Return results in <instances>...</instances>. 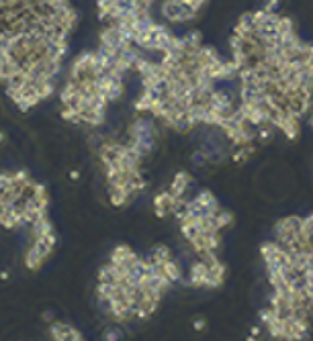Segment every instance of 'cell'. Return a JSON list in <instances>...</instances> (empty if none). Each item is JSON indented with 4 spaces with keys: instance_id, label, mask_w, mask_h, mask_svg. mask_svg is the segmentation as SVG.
<instances>
[{
    "instance_id": "28",
    "label": "cell",
    "mask_w": 313,
    "mask_h": 341,
    "mask_svg": "<svg viewBox=\"0 0 313 341\" xmlns=\"http://www.w3.org/2000/svg\"><path fill=\"white\" fill-rule=\"evenodd\" d=\"M203 327H205V319H197V321H195V329H197V331H201Z\"/></svg>"
},
{
    "instance_id": "17",
    "label": "cell",
    "mask_w": 313,
    "mask_h": 341,
    "mask_svg": "<svg viewBox=\"0 0 313 341\" xmlns=\"http://www.w3.org/2000/svg\"><path fill=\"white\" fill-rule=\"evenodd\" d=\"M215 221H217V227H219V231H221V229H227L231 223H234V215H231L229 211L219 209V213L215 215Z\"/></svg>"
},
{
    "instance_id": "31",
    "label": "cell",
    "mask_w": 313,
    "mask_h": 341,
    "mask_svg": "<svg viewBox=\"0 0 313 341\" xmlns=\"http://www.w3.org/2000/svg\"><path fill=\"white\" fill-rule=\"evenodd\" d=\"M309 125H311V129H313V115H311V119H309Z\"/></svg>"
},
{
    "instance_id": "1",
    "label": "cell",
    "mask_w": 313,
    "mask_h": 341,
    "mask_svg": "<svg viewBox=\"0 0 313 341\" xmlns=\"http://www.w3.org/2000/svg\"><path fill=\"white\" fill-rule=\"evenodd\" d=\"M174 204H176V196L170 192V190H164V192H160L154 196V207H156V215L160 219H164L168 213L174 211Z\"/></svg>"
},
{
    "instance_id": "10",
    "label": "cell",
    "mask_w": 313,
    "mask_h": 341,
    "mask_svg": "<svg viewBox=\"0 0 313 341\" xmlns=\"http://www.w3.org/2000/svg\"><path fill=\"white\" fill-rule=\"evenodd\" d=\"M166 260H170V249L166 248V245H156V248L152 249V255L147 257V262L156 264V266H162Z\"/></svg>"
},
{
    "instance_id": "16",
    "label": "cell",
    "mask_w": 313,
    "mask_h": 341,
    "mask_svg": "<svg viewBox=\"0 0 313 341\" xmlns=\"http://www.w3.org/2000/svg\"><path fill=\"white\" fill-rule=\"evenodd\" d=\"M33 248H35L39 253H41L43 257H47V255H51V251H53V248H56V245H51L45 237H35Z\"/></svg>"
},
{
    "instance_id": "19",
    "label": "cell",
    "mask_w": 313,
    "mask_h": 341,
    "mask_svg": "<svg viewBox=\"0 0 313 341\" xmlns=\"http://www.w3.org/2000/svg\"><path fill=\"white\" fill-rule=\"evenodd\" d=\"M190 159H193V163H195L197 168H203V166H207V163H209V161H207V154L203 152V149H201V152H195Z\"/></svg>"
},
{
    "instance_id": "22",
    "label": "cell",
    "mask_w": 313,
    "mask_h": 341,
    "mask_svg": "<svg viewBox=\"0 0 313 341\" xmlns=\"http://www.w3.org/2000/svg\"><path fill=\"white\" fill-rule=\"evenodd\" d=\"M205 2H207V0H184V4H186L188 8H193L195 12H199Z\"/></svg>"
},
{
    "instance_id": "21",
    "label": "cell",
    "mask_w": 313,
    "mask_h": 341,
    "mask_svg": "<svg viewBox=\"0 0 313 341\" xmlns=\"http://www.w3.org/2000/svg\"><path fill=\"white\" fill-rule=\"evenodd\" d=\"M12 180L19 182V184H27V182H29L31 178H29V174L21 170V172H15V174H12Z\"/></svg>"
},
{
    "instance_id": "30",
    "label": "cell",
    "mask_w": 313,
    "mask_h": 341,
    "mask_svg": "<svg viewBox=\"0 0 313 341\" xmlns=\"http://www.w3.org/2000/svg\"><path fill=\"white\" fill-rule=\"evenodd\" d=\"M4 139H6V135H4L2 131H0V143H4Z\"/></svg>"
},
{
    "instance_id": "27",
    "label": "cell",
    "mask_w": 313,
    "mask_h": 341,
    "mask_svg": "<svg viewBox=\"0 0 313 341\" xmlns=\"http://www.w3.org/2000/svg\"><path fill=\"white\" fill-rule=\"evenodd\" d=\"M121 337V331H104V339L108 341H117Z\"/></svg>"
},
{
    "instance_id": "6",
    "label": "cell",
    "mask_w": 313,
    "mask_h": 341,
    "mask_svg": "<svg viewBox=\"0 0 313 341\" xmlns=\"http://www.w3.org/2000/svg\"><path fill=\"white\" fill-rule=\"evenodd\" d=\"M188 184H190V176H188L186 172H178V174L174 176L172 184H170V192H172L176 198H180V196H184Z\"/></svg>"
},
{
    "instance_id": "26",
    "label": "cell",
    "mask_w": 313,
    "mask_h": 341,
    "mask_svg": "<svg viewBox=\"0 0 313 341\" xmlns=\"http://www.w3.org/2000/svg\"><path fill=\"white\" fill-rule=\"evenodd\" d=\"M154 2H156V0H139V6H141L143 10H149V12H152Z\"/></svg>"
},
{
    "instance_id": "15",
    "label": "cell",
    "mask_w": 313,
    "mask_h": 341,
    "mask_svg": "<svg viewBox=\"0 0 313 341\" xmlns=\"http://www.w3.org/2000/svg\"><path fill=\"white\" fill-rule=\"evenodd\" d=\"M35 86H37V92H39V96L43 98H49L53 90H56V84H53V80H43V82H35Z\"/></svg>"
},
{
    "instance_id": "29",
    "label": "cell",
    "mask_w": 313,
    "mask_h": 341,
    "mask_svg": "<svg viewBox=\"0 0 313 341\" xmlns=\"http://www.w3.org/2000/svg\"><path fill=\"white\" fill-rule=\"evenodd\" d=\"M70 178H72V180H78V178H80V174H78V172H74V170H72V172H70Z\"/></svg>"
},
{
    "instance_id": "11",
    "label": "cell",
    "mask_w": 313,
    "mask_h": 341,
    "mask_svg": "<svg viewBox=\"0 0 313 341\" xmlns=\"http://www.w3.org/2000/svg\"><path fill=\"white\" fill-rule=\"evenodd\" d=\"M43 260H45V257L39 253L35 248H31L29 251H27V255H25V266L29 270H39V268H41V264H43Z\"/></svg>"
},
{
    "instance_id": "14",
    "label": "cell",
    "mask_w": 313,
    "mask_h": 341,
    "mask_svg": "<svg viewBox=\"0 0 313 341\" xmlns=\"http://www.w3.org/2000/svg\"><path fill=\"white\" fill-rule=\"evenodd\" d=\"M27 82H29V74L27 72H17V74H12L8 80H6V88H12V90H21Z\"/></svg>"
},
{
    "instance_id": "7",
    "label": "cell",
    "mask_w": 313,
    "mask_h": 341,
    "mask_svg": "<svg viewBox=\"0 0 313 341\" xmlns=\"http://www.w3.org/2000/svg\"><path fill=\"white\" fill-rule=\"evenodd\" d=\"M203 45V35L201 31H188L184 37H182V47H184V53H197Z\"/></svg>"
},
{
    "instance_id": "25",
    "label": "cell",
    "mask_w": 313,
    "mask_h": 341,
    "mask_svg": "<svg viewBox=\"0 0 313 341\" xmlns=\"http://www.w3.org/2000/svg\"><path fill=\"white\" fill-rule=\"evenodd\" d=\"M278 2H280V0H264V10H277L278 8Z\"/></svg>"
},
{
    "instance_id": "9",
    "label": "cell",
    "mask_w": 313,
    "mask_h": 341,
    "mask_svg": "<svg viewBox=\"0 0 313 341\" xmlns=\"http://www.w3.org/2000/svg\"><path fill=\"white\" fill-rule=\"evenodd\" d=\"M70 333H72V327L66 325V323H53L49 327V335H51V339H56V341L70 339Z\"/></svg>"
},
{
    "instance_id": "20",
    "label": "cell",
    "mask_w": 313,
    "mask_h": 341,
    "mask_svg": "<svg viewBox=\"0 0 313 341\" xmlns=\"http://www.w3.org/2000/svg\"><path fill=\"white\" fill-rule=\"evenodd\" d=\"M10 184H12V174L0 172V192H2V190H6Z\"/></svg>"
},
{
    "instance_id": "5",
    "label": "cell",
    "mask_w": 313,
    "mask_h": 341,
    "mask_svg": "<svg viewBox=\"0 0 313 341\" xmlns=\"http://www.w3.org/2000/svg\"><path fill=\"white\" fill-rule=\"evenodd\" d=\"M256 27H254V19H252V12H246V15H242L240 21L236 23L234 27V35H240V37H250L254 35Z\"/></svg>"
},
{
    "instance_id": "12",
    "label": "cell",
    "mask_w": 313,
    "mask_h": 341,
    "mask_svg": "<svg viewBox=\"0 0 313 341\" xmlns=\"http://www.w3.org/2000/svg\"><path fill=\"white\" fill-rule=\"evenodd\" d=\"M121 96H123V78H113L111 86H108V92H106V98H108V102H113V100H119Z\"/></svg>"
},
{
    "instance_id": "24",
    "label": "cell",
    "mask_w": 313,
    "mask_h": 341,
    "mask_svg": "<svg viewBox=\"0 0 313 341\" xmlns=\"http://www.w3.org/2000/svg\"><path fill=\"white\" fill-rule=\"evenodd\" d=\"M119 4L125 8H139V0H119Z\"/></svg>"
},
{
    "instance_id": "8",
    "label": "cell",
    "mask_w": 313,
    "mask_h": 341,
    "mask_svg": "<svg viewBox=\"0 0 313 341\" xmlns=\"http://www.w3.org/2000/svg\"><path fill=\"white\" fill-rule=\"evenodd\" d=\"M162 270H164V274L170 278L172 284H174V282H178V280H182V270H180L178 262H174L172 257H170V260H166L164 264H162Z\"/></svg>"
},
{
    "instance_id": "4",
    "label": "cell",
    "mask_w": 313,
    "mask_h": 341,
    "mask_svg": "<svg viewBox=\"0 0 313 341\" xmlns=\"http://www.w3.org/2000/svg\"><path fill=\"white\" fill-rule=\"evenodd\" d=\"M207 270H209V268H207V264L203 262V260L195 262L193 266H190V270H188V284L195 286V288H203V286H205Z\"/></svg>"
},
{
    "instance_id": "32",
    "label": "cell",
    "mask_w": 313,
    "mask_h": 341,
    "mask_svg": "<svg viewBox=\"0 0 313 341\" xmlns=\"http://www.w3.org/2000/svg\"><path fill=\"white\" fill-rule=\"evenodd\" d=\"M117 2H119V0H117Z\"/></svg>"
},
{
    "instance_id": "2",
    "label": "cell",
    "mask_w": 313,
    "mask_h": 341,
    "mask_svg": "<svg viewBox=\"0 0 313 341\" xmlns=\"http://www.w3.org/2000/svg\"><path fill=\"white\" fill-rule=\"evenodd\" d=\"M129 137L131 139H139V137H156V127L152 121L138 119L133 121V125L129 127Z\"/></svg>"
},
{
    "instance_id": "13",
    "label": "cell",
    "mask_w": 313,
    "mask_h": 341,
    "mask_svg": "<svg viewBox=\"0 0 313 341\" xmlns=\"http://www.w3.org/2000/svg\"><path fill=\"white\" fill-rule=\"evenodd\" d=\"M31 231H33V237H45V235L53 233V225L47 219H39L37 223L31 225Z\"/></svg>"
},
{
    "instance_id": "18",
    "label": "cell",
    "mask_w": 313,
    "mask_h": 341,
    "mask_svg": "<svg viewBox=\"0 0 313 341\" xmlns=\"http://www.w3.org/2000/svg\"><path fill=\"white\" fill-rule=\"evenodd\" d=\"M62 119H64V121H70V123H74V125H78V123H82V117H80L78 108H74V106H64V111H62Z\"/></svg>"
},
{
    "instance_id": "23",
    "label": "cell",
    "mask_w": 313,
    "mask_h": 341,
    "mask_svg": "<svg viewBox=\"0 0 313 341\" xmlns=\"http://www.w3.org/2000/svg\"><path fill=\"white\" fill-rule=\"evenodd\" d=\"M17 106H19V111H23V113H25V111H29V108H31V102L27 100L25 96H21V98L17 100Z\"/></svg>"
},
{
    "instance_id": "3",
    "label": "cell",
    "mask_w": 313,
    "mask_h": 341,
    "mask_svg": "<svg viewBox=\"0 0 313 341\" xmlns=\"http://www.w3.org/2000/svg\"><path fill=\"white\" fill-rule=\"evenodd\" d=\"M125 152V145L123 143H111V141H106V143H103L101 145V149H99V157H101V161L104 163H113V161H117L119 159V155Z\"/></svg>"
}]
</instances>
